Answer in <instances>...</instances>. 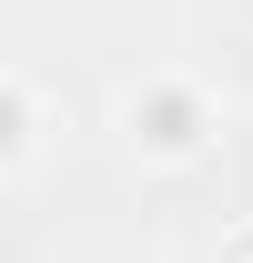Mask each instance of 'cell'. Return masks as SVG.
I'll use <instances>...</instances> for the list:
<instances>
[{"label":"cell","mask_w":253,"mask_h":263,"mask_svg":"<svg viewBox=\"0 0 253 263\" xmlns=\"http://www.w3.org/2000/svg\"><path fill=\"white\" fill-rule=\"evenodd\" d=\"M132 122L152 132L162 152H183V142H192V101H183V91H152V101H132Z\"/></svg>","instance_id":"cell-1"},{"label":"cell","mask_w":253,"mask_h":263,"mask_svg":"<svg viewBox=\"0 0 253 263\" xmlns=\"http://www.w3.org/2000/svg\"><path fill=\"white\" fill-rule=\"evenodd\" d=\"M0 152H21V101L0 91Z\"/></svg>","instance_id":"cell-2"}]
</instances>
